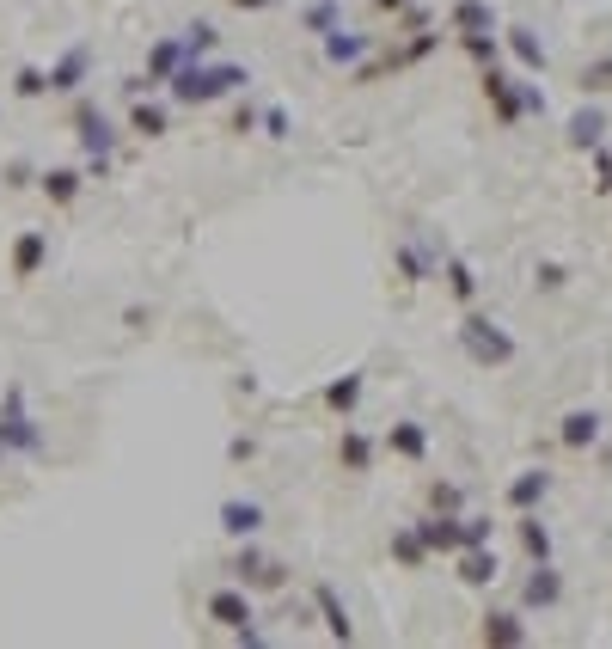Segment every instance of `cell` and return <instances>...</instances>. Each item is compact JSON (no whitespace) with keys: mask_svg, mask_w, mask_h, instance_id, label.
Returning a JSON list of instances; mask_svg holds the SVG:
<instances>
[{"mask_svg":"<svg viewBox=\"0 0 612 649\" xmlns=\"http://www.w3.org/2000/svg\"><path fill=\"white\" fill-rule=\"evenodd\" d=\"M466 349H472L478 362H490V368L515 362V337H508V331H496L490 319H466Z\"/></svg>","mask_w":612,"mask_h":649,"instance_id":"1","label":"cell"},{"mask_svg":"<svg viewBox=\"0 0 612 649\" xmlns=\"http://www.w3.org/2000/svg\"><path fill=\"white\" fill-rule=\"evenodd\" d=\"M484 92L496 98V117H502V123H521V92L508 86V74H496V68H490V74H484Z\"/></svg>","mask_w":612,"mask_h":649,"instance_id":"2","label":"cell"},{"mask_svg":"<svg viewBox=\"0 0 612 649\" xmlns=\"http://www.w3.org/2000/svg\"><path fill=\"white\" fill-rule=\"evenodd\" d=\"M557 601H564V582H557L551 564H539V570L527 576V607H557Z\"/></svg>","mask_w":612,"mask_h":649,"instance_id":"3","label":"cell"},{"mask_svg":"<svg viewBox=\"0 0 612 649\" xmlns=\"http://www.w3.org/2000/svg\"><path fill=\"white\" fill-rule=\"evenodd\" d=\"M557 435H564V447H594L600 441V411H570Z\"/></svg>","mask_w":612,"mask_h":649,"instance_id":"4","label":"cell"},{"mask_svg":"<svg viewBox=\"0 0 612 649\" xmlns=\"http://www.w3.org/2000/svg\"><path fill=\"white\" fill-rule=\"evenodd\" d=\"M545 490H551V472H545V466H539V472H521L515 484H508V503H515V509H533Z\"/></svg>","mask_w":612,"mask_h":649,"instance_id":"5","label":"cell"},{"mask_svg":"<svg viewBox=\"0 0 612 649\" xmlns=\"http://www.w3.org/2000/svg\"><path fill=\"white\" fill-rule=\"evenodd\" d=\"M484 643H527V625L515 613H490L484 619Z\"/></svg>","mask_w":612,"mask_h":649,"instance_id":"6","label":"cell"},{"mask_svg":"<svg viewBox=\"0 0 612 649\" xmlns=\"http://www.w3.org/2000/svg\"><path fill=\"white\" fill-rule=\"evenodd\" d=\"M600 135H606V117H600V111H576V117H570V141H576V147H594Z\"/></svg>","mask_w":612,"mask_h":649,"instance_id":"7","label":"cell"},{"mask_svg":"<svg viewBox=\"0 0 612 649\" xmlns=\"http://www.w3.org/2000/svg\"><path fill=\"white\" fill-rule=\"evenodd\" d=\"M521 545H527L539 564H551V533H545V521H521Z\"/></svg>","mask_w":612,"mask_h":649,"instance_id":"8","label":"cell"},{"mask_svg":"<svg viewBox=\"0 0 612 649\" xmlns=\"http://www.w3.org/2000/svg\"><path fill=\"white\" fill-rule=\"evenodd\" d=\"M209 613H215L221 625H245V619H251V607L239 601V594H215V601H209Z\"/></svg>","mask_w":612,"mask_h":649,"instance_id":"9","label":"cell"},{"mask_svg":"<svg viewBox=\"0 0 612 649\" xmlns=\"http://www.w3.org/2000/svg\"><path fill=\"white\" fill-rule=\"evenodd\" d=\"M447 288L459 294V301H472V294H478V276H472L466 264H459V258H453V264H447Z\"/></svg>","mask_w":612,"mask_h":649,"instance_id":"10","label":"cell"},{"mask_svg":"<svg viewBox=\"0 0 612 649\" xmlns=\"http://www.w3.org/2000/svg\"><path fill=\"white\" fill-rule=\"evenodd\" d=\"M459 576H466V582H490V576H496V558L472 545V552H466V570H459Z\"/></svg>","mask_w":612,"mask_h":649,"instance_id":"11","label":"cell"},{"mask_svg":"<svg viewBox=\"0 0 612 649\" xmlns=\"http://www.w3.org/2000/svg\"><path fill=\"white\" fill-rule=\"evenodd\" d=\"M392 447L417 460V454H423V429H417V423H398V429H392Z\"/></svg>","mask_w":612,"mask_h":649,"instance_id":"12","label":"cell"},{"mask_svg":"<svg viewBox=\"0 0 612 649\" xmlns=\"http://www.w3.org/2000/svg\"><path fill=\"white\" fill-rule=\"evenodd\" d=\"M37 258H43V233H25V239H19V276H31Z\"/></svg>","mask_w":612,"mask_h":649,"instance_id":"13","label":"cell"},{"mask_svg":"<svg viewBox=\"0 0 612 649\" xmlns=\"http://www.w3.org/2000/svg\"><path fill=\"white\" fill-rule=\"evenodd\" d=\"M515 56H521L527 68H545V49H539V43H533L527 31H515Z\"/></svg>","mask_w":612,"mask_h":649,"instance_id":"14","label":"cell"},{"mask_svg":"<svg viewBox=\"0 0 612 649\" xmlns=\"http://www.w3.org/2000/svg\"><path fill=\"white\" fill-rule=\"evenodd\" d=\"M459 25H466V31H472V37H478V31H484V25H490V13H484V7H478V0H466V7H459Z\"/></svg>","mask_w":612,"mask_h":649,"instance_id":"15","label":"cell"},{"mask_svg":"<svg viewBox=\"0 0 612 649\" xmlns=\"http://www.w3.org/2000/svg\"><path fill=\"white\" fill-rule=\"evenodd\" d=\"M355 398H362V380H343V386H331V405H343V411H349Z\"/></svg>","mask_w":612,"mask_h":649,"instance_id":"16","label":"cell"},{"mask_svg":"<svg viewBox=\"0 0 612 649\" xmlns=\"http://www.w3.org/2000/svg\"><path fill=\"white\" fill-rule=\"evenodd\" d=\"M343 460H349V466H368V441L349 435V441H343Z\"/></svg>","mask_w":612,"mask_h":649,"instance_id":"17","label":"cell"},{"mask_svg":"<svg viewBox=\"0 0 612 649\" xmlns=\"http://www.w3.org/2000/svg\"><path fill=\"white\" fill-rule=\"evenodd\" d=\"M227 527L233 533H251V527H258V509H227Z\"/></svg>","mask_w":612,"mask_h":649,"instance_id":"18","label":"cell"},{"mask_svg":"<svg viewBox=\"0 0 612 649\" xmlns=\"http://www.w3.org/2000/svg\"><path fill=\"white\" fill-rule=\"evenodd\" d=\"M606 190H612V178H606Z\"/></svg>","mask_w":612,"mask_h":649,"instance_id":"19","label":"cell"}]
</instances>
